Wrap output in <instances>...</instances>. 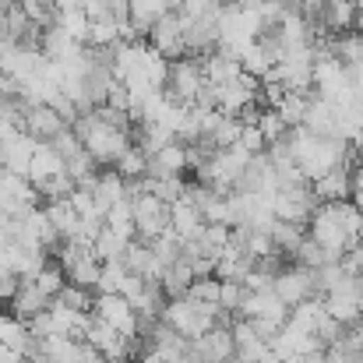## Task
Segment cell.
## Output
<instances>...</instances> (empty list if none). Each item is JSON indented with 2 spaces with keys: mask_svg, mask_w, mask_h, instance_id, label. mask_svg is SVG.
Segmentation results:
<instances>
[{
  "mask_svg": "<svg viewBox=\"0 0 363 363\" xmlns=\"http://www.w3.org/2000/svg\"><path fill=\"white\" fill-rule=\"evenodd\" d=\"M145 187H148L155 198H162L166 205H177V201L184 198V191H187V184H184L180 177H145Z\"/></svg>",
  "mask_w": 363,
  "mask_h": 363,
  "instance_id": "33",
  "label": "cell"
},
{
  "mask_svg": "<svg viewBox=\"0 0 363 363\" xmlns=\"http://www.w3.org/2000/svg\"><path fill=\"white\" fill-rule=\"evenodd\" d=\"M18 286H21V275H14V272H0V303L7 300H14V293H18Z\"/></svg>",
  "mask_w": 363,
  "mask_h": 363,
  "instance_id": "44",
  "label": "cell"
},
{
  "mask_svg": "<svg viewBox=\"0 0 363 363\" xmlns=\"http://www.w3.org/2000/svg\"><path fill=\"white\" fill-rule=\"evenodd\" d=\"M78 184L67 177V173H57V177H50V180H39L35 184V191H39V198L50 205V201H64V198H71V191H74Z\"/></svg>",
  "mask_w": 363,
  "mask_h": 363,
  "instance_id": "35",
  "label": "cell"
},
{
  "mask_svg": "<svg viewBox=\"0 0 363 363\" xmlns=\"http://www.w3.org/2000/svg\"><path fill=\"white\" fill-rule=\"evenodd\" d=\"M268 233H272L275 250H279V254H286V257H296V247H300L303 237H307L300 223H289V219H279V216H275V223H272V230H268Z\"/></svg>",
  "mask_w": 363,
  "mask_h": 363,
  "instance_id": "29",
  "label": "cell"
},
{
  "mask_svg": "<svg viewBox=\"0 0 363 363\" xmlns=\"http://www.w3.org/2000/svg\"><path fill=\"white\" fill-rule=\"evenodd\" d=\"M208 89V78H205V60L201 57H180V60H169V78L162 85V92L180 103V106H194Z\"/></svg>",
  "mask_w": 363,
  "mask_h": 363,
  "instance_id": "4",
  "label": "cell"
},
{
  "mask_svg": "<svg viewBox=\"0 0 363 363\" xmlns=\"http://www.w3.org/2000/svg\"><path fill=\"white\" fill-rule=\"evenodd\" d=\"M71 123L64 121V113L53 106V103H35L28 113H25V130L39 141H53L60 130H67Z\"/></svg>",
  "mask_w": 363,
  "mask_h": 363,
  "instance_id": "15",
  "label": "cell"
},
{
  "mask_svg": "<svg viewBox=\"0 0 363 363\" xmlns=\"http://www.w3.org/2000/svg\"><path fill=\"white\" fill-rule=\"evenodd\" d=\"M350 198H353V205L363 212V166L353 169V194H350Z\"/></svg>",
  "mask_w": 363,
  "mask_h": 363,
  "instance_id": "45",
  "label": "cell"
},
{
  "mask_svg": "<svg viewBox=\"0 0 363 363\" xmlns=\"http://www.w3.org/2000/svg\"><path fill=\"white\" fill-rule=\"evenodd\" d=\"M57 173H64V155L50 141H39L35 145V155H32V166H28V180L39 184V180H50Z\"/></svg>",
  "mask_w": 363,
  "mask_h": 363,
  "instance_id": "25",
  "label": "cell"
},
{
  "mask_svg": "<svg viewBox=\"0 0 363 363\" xmlns=\"http://www.w3.org/2000/svg\"><path fill=\"white\" fill-rule=\"evenodd\" d=\"M289 303L279 300L275 289H247L240 303V318H250V321H272V325H286L289 321Z\"/></svg>",
  "mask_w": 363,
  "mask_h": 363,
  "instance_id": "10",
  "label": "cell"
},
{
  "mask_svg": "<svg viewBox=\"0 0 363 363\" xmlns=\"http://www.w3.org/2000/svg\"><path fill=\"white\" fill-rule=\"evenodd\" d=\"M92 314L103 318L110 328L130 335V339H138V332H141V318H138V311L130 307V300L123 293H99L96 303H92Z\"/></svg>",
  "mask_w": 363,
  "mask_h": 363,
  "instance_id": "9",
  "label": "cell"
},
{
  "mask_svg": "<svg viewBox=\"0 0 363 363\" xmlns=\"http://www.w3.org/2000/svg\"><path fill=\"white\" fill-rule=\"evenodd\" d=\"M201 226H205V216H201V208H198L191 198H180L177 205H169V233H173V237L191 240Z\"/></svg>",
  "mask_w": 363,
  "mask_h": 363,
  "instance_id": "20",
  "label": "cell"
},
{
  "mask_svg": "<svg viewBox=\"0 0 363 363\" xmlns=\"http://www.w3.org/2000/svg\"><path fill=\"white\" fill-rule=\"evenodd\" d=\"M194 279H198V272H194V264H191V257L184 254L180 261H173V264H166L162 268V289H166V296H184L191 286H194Z\"/></svg>",
  "mask_w": 363,
  "mask_h": 363,
  "instance_id": "26",
  "label": "cell"
},
{
  "mask_svg": "<svg viewBox=\"0 0 363 363\" xmlns=\"http://www.w3.org/2000/svg\"><path fill=\"white\" fill-rule=\"evenodd\" d=\"M184 25H187V18H184V11L180 7H173V11H166L155 25H152V32H148V43L166 57V60H180V57H187V43H184Z\"/></svg>",
  "mask_w": 363,
  "mask_h": 363,
  "instance_id": "8",
  "label": "cell"
},
{
  "mask_svg": "<svg viewBox=\"0 0 363 363\" xmlns=\"http://www.w3.org/2000/svg\"><path fill=\"white\" fill-rule=\"evenodd\" d=\"M166 11H173L169 0H130V18H127V21H130L134 35L141 39V35L152 32V25H155Z\"/></svg>",
  "mask_w": 363,
  "mask_h": 363,
  "instance_id": "24",
  "label": "cell"
},
{
  "mask_svg": "<svg viewBox=\"0 0 363 363\" xmlns=\"http://www.w3.org/2000/svg\"><path fill=\"white\" fill-rule=\"evenodd\" d=\"M71 127H74V134L82 138V145H85L99 162H113V166H117V159L134 145V141H130V127L110 123L99 110L78 113V121L71 123Z\"/></svg>",
  "mask_w": 363,
  "mask_h": 363,
  "instance_id": "2",
  "label": "cell"
},
{
  "mask_svg": "<svg viewBox=\"0 0 363 363\" xmlns=\"http://www.w3.org/2000/svg\"><path fill=\"white\" fill-rule=\"evenodd\" d=\"M257 127H261V134L268 138V145L289 134V123L282 121V113H279L275 106H268V110H261V113H257Z\"/></svg>",
  "mask_w": 363,
  "mask_h": 363,
  "instance_id": "39",
  "label": "cell"
},
{
  "mask_svg": "<svg viewBox=\"0 0 363 363\" xmlns=\"http://www.w3.org/2000/svg\"><path fill=\"white\" fill-rule=\"evenodd\" d=\"M25 7V14L39 25V28H53L60 21V11H57V0H18Z\"/></svg>",
  "mask_w": 363,
  "mask_h": 363,
  "instance_id": "36",
  "label": "cell"
},
{
  "mask_svg": "<svg viewBox=\"0 0 363 363\" xmlns=\"http://www.w3.org/2000/svg\"><path fill=\"white\" fill-rule=\"evenodd\" d=\"M127 264L121 261H103V272H99V293H123V282H127Z\"/></svg>",
  "mask_w": 363,
  "mask_h": 363,
  "instance_id": "37",
  "label": "cell"
},
{
  "mask_svg": "<svg viewBox=\"0 0 363 363\" xmlns=\"http://www.w3.org/2000/svg\"><path fill=\"white\" fill-rule=\"evenodd\" d=\"M180 4H184V0H169V7H180Z\"/></svg>",
  "mask_w": 363,
  "mask_h": 363,
  "instance_id": "49",
  "label": "cell"
},
{
  "mask_svg": "<svg viewBox=\"0 0 363 363\" xmlns=\"http://www.w3.org/2000/svg\"><path fill=\"white\" fill-rule=\"evenodd\" d=\"M272 289L279 293V300H286L289 307H296V303H303V300H311V296H325L321 293V286H318V272L314 268H307V264H282L279 272H275V279H272Z\"/></svg>",
  "mask_w": 363,
  "mask_h": 363,
  "instance_id": "7",
  "label": "cell"
},
{
  "mask_svg": "<svg viewBox=\"0 0 363 363\" xmlns=\"http://www.w3.org/2000/svg\"><path fill=\"white\" fill-rule=\"evenodd\" d=\"M311 237L321 243L335 261H342V250L363 243V212L353 205V198L342 201H318L311 216Z\"/></svg>",
  "mask_w": 363,
  "mask_h": 363,
  "instance_id": "1",
  "label": "cell"
},
{
  "mask_svg": "<svg viewBox=\"0 0 363 363\" xmlns=\"http://www.w3.org/2000/svg\"><path fill=\"white\" fill-rule=\"evenodd\" d=\"M127 237H121L117 230H110V226H103V233L96 237V243H92V250H96V257L99 261H121L123 250H127Z\"/></svg>",
  "mask_w": 363,
  "mask_h": 363,
  "instance_id": "32",
  "label": "cell"
},
{
  "mask_svg": "<svg viewBox=\"0 0 363 363\" xmlns=\"http://www.w3.org/2000/svg\"><path fill=\"white\" fill-rule=\"evenodd\" d=\"M300 127H307V130H314V134H339V117H335V106L325 99V96H318V92H311V103H307V117ZM342 138V134H339Z\"/></svg>",
  "mask_w": 363,
  "mask_h": 363,
  "instance_id": "22",
  "label": "cell"
},
{
  "mask_svg": "<svg viewBox=\"0 0 363 363\" xmlns=\"http://www.w3.org/2000/svg\"><path fill=\"white\" fill-rule=\"evenodd\" d=\"M14 89H18V82H14L11 74H4V71H0V103H4L7 96H14Z\"/></svg>",
  "mask_w": 363,
  "mask_h": 363,
  "instance_id": "47",
  "label": "cell"
},
{
  "mask_svg": "<svg viewBox=\"0 0 363 363\" xmlns=\"http://www.w3.org/2000/svg\"><path fill=\"white\" fill-rule=\"evenodd\" d=\"M191 353L205 363H226L230 357H237V342H233V328L219 325L198 339H191Z\"/></svg>",
  "mask_w": 363,
  "mask_h": 363,
  "instance_id": "13",
  "label": "cell"
},
{
  "mask_svg": "<svg viewBox=\"0 0 363 363\" xmlns=\"http://www.w3.org/2000/svg\"><path fill=\"white\" fill-rule=\"evenodd\" d=\"M325 307L335 321L342 325H357L363 321V275L346 272L328 293H325Z\"/></svg>",
  "mask_w": 363,
  "mask_h": 363,
  "instance_id": "5",
  "label": "cell"
},
{
  "mask_svg": "<svg viewBox=\"0 0 363 363\" xmlns=\"http://www.w3.org/2000/svg\"><path fill=\"white\" fill-rule=\"evenodd\" d=\"M0 169H7V155H4V141H0Z\"/></svg>",
  "mask_w": 363,
  "mask_h": 363,
  "instance_id": "48",
  "label": "cell"
},
{
  "mask_svg": "<svg viewBox=\"0 0 363 363\" xmlns=\"http://www.w3.org/2000/svg\"><path fill=\"white\" fill-rule=\"evenodd\" d=\"M307 103H311V92H289L286 89V96L275 103V110L282 113V121L289 123V127H300L303 117H307Z\"/></svg>",
  "mask_w": 363,
  "mask_h": 363,
  "instance_id": "31",
  "label": "cell"
},
{
  "mask_svg": "<svg viewBox=\"0 0 363 363\" xmlns=\"http://www.w3.org/2000/svg\"><path fill=\"white\" fill-rule=\"evenodd\" d=\"M243 296H247V286L243 282H233V279H223V296H219V303L230 311V314H240V303Z\"/></svg>",
  "mask_w": 363,
  "mask_h": 363,
  "instance_id": "42",
  "label": "cell"
},
{
  "mask_svg": "<svg viewBox=\"0 0 363 363\" xmlns=\"http://www.w3.org/2000/svg\"><path fill=\"white\" fill-rule=\"evenodd\" d=\"M311 187H314L318 201H342L353 194V166H335L332 173L318 177Z\"/></svg>",
  "mask_w": 363,
  "mask_h": 363,
  "instance_id": "19",
  "label": "cell"
},
{
  "mask_svg": "<svg viewBox=\"0 0 363 363\" xmlns=\"http://www.w3.org/2000/svg\"><path fill=\"white\" fill-rule=\"evenodd\" d=\"M296 261H300V264H307V268H321L325 261H335V257L314 240V237H303V243L296 247Z\"/></svg>",
  "mask_w": 363,
  "mask_h": 363,
  "instance_id": "40",
  "label": "cell"
},
{
  "mask_svg": "<svg viewBox=\"0 0 363 363\" xmlns=\"http://www.w3.org/2000/svg\"><path fill=\"white\" fill-rule=\"evenodd\" d=\"M353 4H357V7H360V11H363V0H353Z\"/></svg>",
  "mask_w": 363,
  "mask_h": 363,
  "instance_id": "50",
  "label": "cell"
},
{
  "mask_svg": "<svg viewBox=\"0 0 363 363\" xmlns=\"http://www.w3.org/2000/svg\"><path fill=\"white\" fill-rule=\"evenodd\" d=\"M117 169H121L127 180H145V173H148V152L141 145H130L117 159Z\"/></svg>",
  "mask_w": 363,
  "mask_h": 363,
  "instance_id": "34",
  "label": "cell"
},
{
  "mask_svg": "<svg viewBox=\"0 0 363 363\" xmlns=\"http://www.w3.org/2000/svg\"><path fill=\"white\" fill-rule=\"evenodd\" d=\"M53 300H60V303H67V307H74V311H92V303H96L92 293H89L85 286H74V282H67Z\"/></svg>",
  "mask_w": 363,
  "mask_h": 363,
  "instance_id": "41",
  "label": "cell"
},
{
  "mask_svg": "<svg viewBox=\"0 0 363 363\" xmlns=\"http://www.w3.org/2000/svg\"><path fill=\"white\" fill-rule=\"evenodd\" d=\"M0 141H4L7 169H11V173H18V177H28V166H32V155H35L39 138H32L25 127H18V130H7Z\"/></svg>",
  "mask_w": 363,
  "mask_h": 363,
  "instance_id": "14",
  "label": "cell"
},
{
  "mask_svg": "<svg viewBox=\"0 0 363 363\" xmlns=\"http://www.w3.org/2000/svg\"><path fill=\"white\" fill-rule=\"evenodd\" d=\"M123 264L127 272L141 275V279H162V261L155 257L152 243L148 240H130L127 250H123Z\"/></svg>",
  "mask_w": 363,
  "mask_h": 363,
  "instance_id": "18",
  "label": "cell"
},
{
  "mask_svg": "<svg viewBox=\"0 0 363 363\" xmlns=\"http://www.w3.org/2000/svg\"><path fill=\"white\" fill-rule=\"evenodd\" d=\"M314 208H318V194H314L311 184L275 191V216H279V219H289V223L307 226L311 216H314Z\"/></svg>",
  "mask_w": 363,
  "mask_h": 363,
  "instance_id": "11",
  "label": "cell"
},
{
  "mask_svg": "<svg viewBox=\"0 0 363 363\" xmlns=\"http://www.w3.org/2000/svg\"><path fill=\"white\" fill-rule=\"evenodd\" d=\"M187 166H191V159H187V145L169 141V145H162L159 152L148 155V173H145V177H180Z\"/></svg>",
  "mask_w": 363,
  "mask_h": 363,
  "instance_id": "16",
  "label": "cell"
},
{
  "mask_svg": "<svg viewBox=\"0 0 363 363\" xmlns=\"http://www.w3.org/2000/svg\"><path fill=\"white\" fill-rule=\"evenodd\" d=\"M138 363H169V360H166V353H162V350H155V346H141Z\"/></svg>",
  "mask_w": 363,
  "mask_h": 363,
  "instance_id": "46",
  "label": "cell"
},
{
  "mask_svg": "<svg viewBox=\"0 0 363 363\" xmlns=\"http://www.w3.org/2000/svg\"><path fill=\"white\" fill-rule=\"evenodd\" d=\"M240 145L250 152V155H257V152H264V148H268V138L261 134V127H257V123H243Z\"/></svg>",
  "mask_w": 363,
  "mask_h": 363,
  "instance_id": "43",
  "label": "cell"
},
{
  "mask_svg": "<svg viewBox=\"0 0 363 363\" xmlns=\"http://www.w3.org/2000/svg\"><path fill=\"white\" fill-rule=\"evenodd\" d=\"M360 275H363V272H360Z\"/></svg>",
  "mask_w": 363,
  "mask_h": 363,
  "instance_id": "51",
  "label": "cell"
},
{
  "mask_svg": "<svg viewBox=\"0 0 363 363\" xmlns=\"http://www.w3.org/2000/svg\"><path fill=\"white\" fill-rule=\"evenodd\" d=\"M50 303H53V296H46L32 279H21V286H18V293H14V300H11V311H14L18 318L32 321L35 314L50 311Z\"/></svg>",
  "mask_w": 363,
  "mask_h": 363,
  "instance_id": "21",
  "label": "cell"
},
{
  "mask_svg": "<svg viewBox=\"0 0 363 363\" xmlns=\"http://www.w3.org/2000/svg\"><path fill=\"white\" fill-rule=\"evenodd\" d=\"M32 282H35V286H39L46 296H57V293L67 286V272H64V264H60L57 257H50V261H46V264L32 275Z\"/></svg>",
  "mask_w": 363,
  "mask_h": 363,
  "instance_id": "30",
  "label": "cell"
},
{
  "mask_svg": "<svg viewBox=\"0 0 363 363\" xmlns=\"http://www.w3.org/2000/svg\"><path fill=\"white\" fill-rule=\"evenodd\" d=\"M134 198V230H138V240H155L162 233H169V205L162 198H155L145 180H141V191L130 194Z\"/></svg>",
  "mask_w": 363,
  "mask_h": 363,
  "instance_id": "6",
  "label": "cell"
},
{
  "mask_svg": "<svg viewBox=\"0 0 363 363\" xmlns=\"http://www.w3.org/2000/svg\"><path fill=\"white\" fill-rule=\"evenodd\" d=\"M39 50H43L53 64H64V60L78 57V53L85 50V43H78L64 25H53V28H43V43H39Z\"/></svg>",
  "mask_w": 363,
  "mask_h": 363,
  "instance_id": "17",
  "label": "cell"
},
{
  "mask_svg": "<svg viewBox=\"0 0 363 363\" xmlns=\"http://www.w3.org/2000/svg\"><path fill=\"white\" fill-rule=\"evenodd\" d=\"M162 321H166L169 328H177L180 335L198 339V335H205V332L226 325V321H230V311H226V307H216V303H201V300H194V296L184 293V296H169V300H166Z\"/></svg>",
  "mask_w": 363,
  "mask_h": 363,
  "instance_id": "3",
  "label": "cell"
},
{
  "mask_svg": "<svg viewBox=\"0 0 363 363\" xmlns=\"http://www.w3.org/2000/svg\"><path fill=\"white\" fill-rule=\"evenodd\" d=\"M89 187H92V194H96V201H99L103 208H113L117 201L127 198V177H123L121 169L96 173V180H89Z\"/></svg>",
  "mask_w": 363,
  "mask_h": 363,
  "instance_id": "23",
  "label": "cell"
},
{
  "mask_svg": "<svg viewBox=\"0 0 363 363\" xmlns=\"http://www.w3.org/2000/svg\"><path fill=\"white\" fill-rule=\"evenodd\" d=\"M233 342H237V357L243 363H279V357L272 353V342L254 328L250 318L233 321Z\"/></svg>",
  "mask_w": 363,
  "mask_h": 363,
  "instance_id": "12",
  "label": "cell"
},
{
  "mask_svg": "<svg viewBox=\"0 0 363 363\" xmlns=\"http://www.w3.org/2000/svg\"><path fill=\"white\" fill-rule=\"evenodd\" d=\"M0 342L11 346V350H18V353H28V346L35 342V335H32L28 321L11 311V314H0Z\"/></svg>",
  "mask_w": 363,
  "mask_h": 363,
  "instance_id": "27",
  "label": "cell"
},
{
  "mask_svg": "<svg viewBox=\"0 0 363 363\" xmlns=\"http://www.w3.org/2000/svg\"><path fill=\"white\" fill-rule=\"evenodd\" d=\"M328 318H332V314H328V307H325V296H311V300H303V303H296V307L289 311V321L300 325V328H307V332H314V335H318V328H321Z\"/></svg>",
  "mask_w": 363,
  "mask_h": 363,
  "instance_id": "28",
  "label": "cell"
},
{
  "mask_svg": "<svg viewBox=\"0 0 363 363\" xmlns=\"http://www.w3.org/2000/svg\"><path fill=\"white\" fill-rule=\"evenodd\" d=\"M187 296H194V300H201V303L223 307V303H219V296H223V279H219V275H198L194 286L187 289Z\"/></svg>",
  "mask_w": 363,
  "mask_h": 363,
  "instance_id": "38",
  "label": "cell"
}]
</instances>
